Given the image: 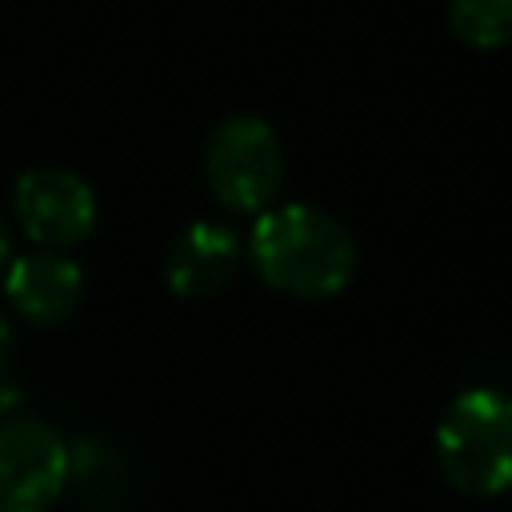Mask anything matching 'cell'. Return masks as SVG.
Wrapping results in <instances>:
<instances>
[{
  "label": "cell",
  "instance_id": "1",
  "mask_svg": "<svg viewBox=\"0 0 512 512\" xmlns=\"http://www.w3.org/2000/svg\"><path fill=\"white\" fill-rule=\"evenodd\" d=\"M248 260L276 292L324 300L348 288L356 272V244L336 216L308 204H276L256 216L248 232Z\"/></svg>",
  "mask_w": 512,
  "mask_h": 512
},
{
  "label": "cell",
  "instance_id": "2",
  "mask_svg": "<svg viewBox=\"0 0 512 512\" xmlns=\"http://www.w3.org/2000/svg\"><path fill=\"white\" fill-rule=\"evenodd\" d=\"M444 480L476 500L512 488V396L500 388L460 392L436 428Z\"/></svg>",
  "mask_w": 512,
  "mask_h": 512
},
{
  "label": "cell",
  "instance_id": "3",
  "mask_svg": "<svg viewBox=\"0 0 512 512\" xmlns=\"http://www.w3.org/2000/svg\"><path fill=\"white\" fill-rule=\"evenodd\" d=\"M204 180L232 212H264L284 184V148L260 116H228L204 148Z\"/></svg>",
  "mask_w": 512,
  "mask_h": 512
},
{
  "label": "cell",
  "instance_id": "4",
  "mask_svg": "<svg viewBox=\"0 0 512 512\" xmlns=\"http://www.w3.org/2000/svg\"><path fill=\"white\" fill-rule=\"evenodd\" d=\"M68 484V440L36 416L0 420V512H48Z\"/></svg>",
  "mask_w": 512,
  "mask_h": 512
},
{
  "label": "cell",
  "instance_id": "5",
  "mask_svg": "<svg viewBox=\"0 0 512 512\" xmlns=\"http://www.w3.org/2000/svg\"><path fill=\"white\" fill-rule=\"evenodd\" d=\"M12 208L24 236L44 244L48 252L84 240L96 224V196L88 180L52 164H36L16 180Z\"/></svg>",
  "mask_w": 512,
  "mask_h": 512
},
{
  "label": "cell",
  "instance_id": "6",
  "mask_svg": "<svg viewBox=\"0 0 512 512\" xmlns=\"http://www.w3.org/2000/svg\"><path fill=\"white\" fill-rule=\"evenodd\" d=\"M4 292L12 308L32 324H64L84 300V272L64 252H24L12 256Z\"/></svg>",
  "mask_w": 512,
  "mask_h": 512
},
{
  "label": "cell",
  "instance_id": "7",
  "mask_svg": "<svg viewBox=\"0 0 512 512\" xmlns=\"http://www.w3.org/2000/svg\"><path fill=\"white\" fill-rule=\"evenodd\" d=\"M236 260H240L236 232L212 220H196L168 244L164 280L176 296H212L228 284Z\"/></svg>",
  "mask_w": 512,
  "mask_h": 512
},
{
  "label": "cell",
  "instance_id": "8",
  "mask_svg": "<svg viewBox=\"0 0 512 512\" xmlns=\"http://www.w3.org/2000/svg\"><path fill=\"white\" fill-rule=\"evenodd\" d=\"M76 492V504L92 508V512H112L116 504H124L132 476L128 464L120 460V452L100 440V436H80L68 444V484L64 492Z\"/></svg>",
  "mask_w": 512,
  "mask_h": 512
},
{
  "label": "cell",
  "instance_id": "9",
  "mask_svg": "<svg viewBox=\"0 0 512 512\" xmlns=\"http://www.w3.org/2000/svg\"><path fill=\"white\" fill-rule=\"evenodd\" d=\"M448 24L472 48H504L512 44V0H452Z\"/></svg>",
  "mask_w": 512,
  "mask_h": 512
},
{
  "label": "cell",
  "instance_id": "10",
  "mask_svg": "<svg viewBox=\"0 0 512 512\" xmlns=\"http://www.w3.org/2000/svg\"><path fill=\"white\" fill-rule=\"evenodd\" d=\"M16 404H20V384L8 376V368H0V420H8Z\"/></svg>",
  "mask_w": 512,
  "mask_h": 512
},
{
  "label": "cell",
  "instance_id": "11",
  "mask_svg": "<svg viewBox=\"0 0 512 512\" xmlns=\"http://www.w3.org/2000/svg\"><path fill=\"white\" fill-rule=\"evenodd\" d=\"M12 348H16V332H12V320L0 312V368H8Z\"/></svg>",
  "mask_w": 512,
  "mask_h": 512
},
{
  "label": "cell",
  "instance_id": "12",
  "mask_svg": "<svg viewBox=\"0 0 512 512\" xmlns=\"http://www.w3.org/2000/svg\"><path fill=\"white\" fill-rule=\"evenodd\" d=\"M8 264H12V240H8V228L0 224V284L8 276Z\"/></svg>",
  "mask_w": 512,
  "mask_h": 512
}]
</instances>
